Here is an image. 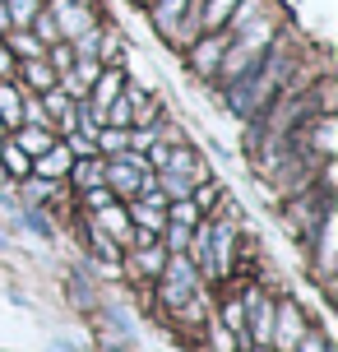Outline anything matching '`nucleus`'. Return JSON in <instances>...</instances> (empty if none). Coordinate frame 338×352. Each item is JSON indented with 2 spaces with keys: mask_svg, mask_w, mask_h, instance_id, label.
<instances>
[{
  "mask_svg": "<svg viewBox=\"0 0 338 352\" xmlns=\"http://www.w3.org/2000/svg\"><path fill=\"white\" fill-rule=\"evenodd\" d=\"M162 297L172 301V306H181L185 297H195V269L181 260V255L172 260V269H167V287H162Z\"/></svg>",
  "mask_w": 338,
  "mask_h": 352,
  "instance_id": "f257e3e1",
  "label": "nucleus"
},
{
  "mask_svg": "<svg viewBox=\"0 0 338 352\" xmlns=\"http://www.w3.org/2000/svg\"><path fill=\"white\" fill-rule=\"evenodd\" d=\"M250 334L260 338V343H269V334H273V311L260 297H250Z\"/></svg>",
  "mask_w": 338,
  "mask_h": 352,
  "instance_id": "f03ea898",
  "label": "nucleus"
},
{
  "mask_svg": "<svg viewBox=\"0 0 338 352\" xmlns=\"http://www.w3.org/2000/svg\"><path fill=\"white\" fill-rule=\"evenodd\" d=\"M56 19H60L65 33H84V28H89V14H84L74 0H56Z\"/></svg>",
  "mask_w": 338,
  "mask_h": 352,
  "instance_id": "7ed1b4c3",
  "label": "nucleus"
},
{
  "mask_svg": "<svg viewBox=\"0 0 338 352\" xmlns=\"http://www.w3.org/2000/svg\"><path fill=\"white\" fill-rule=\"evenodd\" d=\"M135 223L139 228H153V232L162 228V195H148L144 204H135Z\"/></svg>",
  "mask_w": 338,
  "mask_h": 352,
  "instance_id": "20e7f679",
  "label": "nucleus"
},
{
  "mask_svg": "<svg viewBox=\"0 0 338 352\" xmlns=\"http://www.w3.org/2000/svg\"><path fill=\"white\" fill-rule=\"evenodd\" d=\"M162 172H177V176H199V158H195V153H185V148H177V153H167Z\"/></svg>",
  "mask_w": 338,
  "mask_h": 352,
  "instance_id": "39448f33",
  "label": "nucleus"
},
{
  "mask_svg": "<svg viewBox=\"0 0 338 352\" xmlns=\"http://www.w3.org/2000/svg\"><path fill=\"white\" fill-rule=\"evenodd\" d=\"M65 172H70V148H52L37 162V176H65Z\"/></svg>",
  "mask_w": 338,
  "mask_h": 352,
  "instance_id": "423d86ee",
  "label": "nucleus"
},
{
  "mask_svg": "<svg viewBox=\"0 0 338 352\" xmlns=\"http://www.w3.org/2000/svg\"><path fill=\"white\" fill-rule=\"evenodd\" d=\"M19 148L23 153H47L52 148V135L47 130H19Z\"/></svg>",
  "mask_w": 338,
  "mask_h": 352,
  "instance_id": "0eeeda50",
  "label": "nucleus"
},
{
  "mask_svg": "<svg viewBox=\"0 0 338 352\" xmlns=\"http://www.w3.org/2000/svg\"><path fill=\"white\" fill-rule=\"evenodd\" d=\"M218 52H223V37H209V42H204V47L195 52V65H199V70H214Z\"/></svg>",
  "mask_w": 338,
  "mask_h": 352,
  "instance_id": "6e6552de",
  "label": "nucleus"
},
{
  "mask_svg": "<svg viewBox=\"0 0 338 352\" xmlns=\"http://www.w3.org/2000/svg\"><path fill=\"white\" fill-rule=\"evenodd\" d=\"M116 93H121V74H102V79H98V107L116 102Z\"/></svg>",
  "mask_w": 338,
  "mask_h": 352,
  "instance_id": "1a4fd4ad",
  "label": "nucleus"
},
{
  "mask_svg": "<svg viewBox=\"0 0 338 352\" xmlns=\"http://www.w3.org/2000/svg\"><path fill=\"white\" fill-rule=\"evenodd\" d=\"M0 116H5V121H19V93H14V84H0Z\"/></svg>",
  "mask_w": 338,
  "mask_h": 352,
  "instance_id": "9d476101",
  "label": "nucleus"
},
{
  "mask_svg": "<svg viewBox=\"0 0 338 352\" xmlns=\"http://www.w3.org/2000/svg\"><path fill=\"white\" fill-rule=\"evenodd\" d=\"M23 74H28V84H33V88H52V70H47L42 60H28Z\"/></svg>",
  "mask_w": 338,
  "mask_h": 352,
  "instance_id": "9b49d317",
  "label": "nucleus"
},
{
  "mask_svg": "<svg viewBox=\"0 0 338 352\" xmlns=\"http://www.w3.org/2000/svg\"><path fill=\"white\" fill-rule=\"evenodd\" d=\"M98 218H102V228H107V232H116V241L125 236V218L111 209V204H107V209H98Z\"/></svg>",
  "mask_w": 338,
  "mask_h": 352,
  "instance_id": "f8f14e48",
  "label": "nucleus"
},
{
  "mask_svg": "<svg viewBox=\"0 0 338 352\" xmlns=\"http://www.w3.org/2000/svg\"><path fill=\"white\" fill-rule=\"evenodd\" d=\"M177 14H181V0H162V5H158V23L167 28V33L177 28Z\"/></svg>",
  "mask_w": 338,
  "mask_h": 352,
  "instance_id": "ddd939ff",
  "label": "nucleus"
},
{
  "mask_svg": "<svg viewBox=\"0 0 338 352\" xmlns=\"http://www.w3.org/2000/svg\"><path fill=\"white\" fill-rule=\"evenodd\" d=\"M283 348H297V311L283 306Z\"/></svg>",
  "mask_w": 338,
  "mask_h": 352,
  "instance_id": "4468645a",
  "label": "nucleus"
},
{
  "mask_svg": "<svg viewBox=\"0 0 338 352\" xmlns=\"http://www.w3.org/2000/svg\"><path fill=\"white\" fill-rule=\"evenodd\" d=\"M214 250H218V269H227V255H232V228H218Z\"/></svg>",
  "mask_w": 338,
  "mask_h": 352,
  "instance_id": "2eb2a0df",
  "label": "nucleus"
},
{
  "mask_svg": "<svg viewBox=\"0 0 338 352\" xmlns=\"http://www.w3.org/2000/svg\"><path fill=\"white\" fill-rule=\"evenodd\" d=\"M162 186H167V190L177 195V199H190V181H185V176H177V172H167V176H162Z\"/></svg>",
  "mask_w": 338,
  "mask_h": 352,
  "instance_id": "dca6fc26",
  "label": "nucleus"
},
{
  "mask_svg": "<svg viewBox=\"0 0 338 352\" xmlns=\"http://www.w3.org/2000/svg\"><path fill=\"white\" fill-rule=\"evenodd\" d=\"M5 10H10V19H19V23H23V19H33V14H37V0H10Z\"/></svg>",
  "mask_w": 338,
  "mask_h": 352,
  "instance_id": "f3484780",
  "label": "nucleus"
},
{
  "mask_svg": "<svg viewBox=\"0 0 338 352\" xmlns=\"http://www.w3.org/2000/svg\"><path fill=\"white\" fill-rule=\"evenodd\" d=\"M227 10H232V0H209V10H204V23H209V28H218Z\"/></svg>",
  "mask_w": 338,
  "mask_h": 352,
  "instance_id": "a211bd4d",
  "label": "nucleus"
},
{
  "mask_svg": "<svg viewBox=\"0 0 338 352\" xmlns=\"http://www.w3.org/2000/svg\"><path fill=\"white\" fill-rule=\"evenodd\" d=\"M195 218H199V204H177L172 209V223H181V228H190Z\"/></svg>",
  "mask_w": 338,
  "mask_h": 352,
  "instance_id": "6ab92c4d",
  "label": "nucleus"
},
{
  "mask_svg": "<svg viewBox=\"0 0 338 352\" xmlns=\"http://www.w3.org/2000/svg\"><path fill=\"white\" fill-rule=\"evenodd\" d=\"M5 162H10V172H14V176L28 172V158H23V148H5Z\"/></svg>",
  "mask_w": 338,
  "mask_h": 352,
  "instance_id": "aec40b11",
  "label": "nucleus"
},
{
  "mask_svg": "<svg viewBox=\"0 0 338 352\" xmlns=\"http://www.w3.org/2000/svg\"><path fill=\"white\" fill-rule=\"evenodd\" d=\"M37 37H47V42H56V37H60V28L52 23V14H37Z\"/></svg>",
  "mask_w": 338,
  "mask_h": 352,
  "instance_id": "412c9836",
  "label": "nucleus"
},
{
  "mask_svg": "<svg viewBox=\"0 0 338 352\" xmlns=\"http://www.w3.org/2000/svg\"><path fill=\"white\" fill-rule=\"evenodd\" d=\"M14 52H23V60H33L42 47H37V37H14Z\"/></svg>",
  "mask_w": 338,
  "mask_h": 352,
  "instance_id": "4be33fe9",
  "label": "nucleus"
},
{
  "mask_svg": "<svg viewBox=\"0 0 338 352\" xmlns=\"http://www.w3.org/2000/svg\"><path fill=\"white\" fill-rule=\"evenodd\" d=\"M79 181H84V186H98V181H102V172H98V162H84V167H79Z\"/></svg>",
  "mask_w": 338,
  "mask_h": 352,
  "instance_id": "5701e85b",
  "label": "nucleus"
},
{
  "mask_svg": "<svg viewBox=\"0 0 338 352\" xmlns=\"http://www.w3.org/2000/svg\"><path fill=\"white\" fill-rule=\"evenodd\" d=\"M185 241H190V232L181 228V223H177L172 232H167V246H172V250H185Z\"/></svg>",
  "mask_w": 338,
  "mask_h": 352,
  "instance_id": "b1692460",
  "label": "nucleus"
},
{
  "mask_svg": "<svg viewBox=\"0 0 338 352\" xmlns=\"http://www.w3.org/2000/svg\"><path fill=\"white\" fill-rule=\"evenodd\" d=\"M102 144H107V148H116V153H121V148H125V130H116V125H111L107 135H102Z\"/></svg>",
  "mask_w": 338,
  "mask_h": 352,
  "instance_id": "393cba45",
  "label": "nucleus"
},
{
  "mask_svg": "<svg viewBox=\"0 0 338 352\" xmlns=\"http://www.w3.org/2000/svg\"><path fill=\"white\" fill-rule=\"evenodd\" d=\"M14 70V52H10V47H0V74H10Z\"/></svg>",
  "mask_w": 338,
  "mask_h": 352,
  "instance_id": "a878e982",
  "label": "nucleus"
},
{
  "mask_svg": "<svg viewBox=\"0 0 338 352\" xmlns=\"http://www.w3.org/2000/svg\"><path fill=\"white\" fill-rule=\"evenodd\" d=\"M52 60H56V70H70V52H65V47H56Z\"/></svg>",
  "mask_w": 338,
  "mask_h": 352,
  "instance_id": "bb28decb",
  "label": "nucleus"
},
{
  "mask_svg": "<svg viewBox=\"0 0 338 352\" xmlns=\"http://www.w3.org/2000/svg\"><path fill=\"white\" fill-rule=\"evenodd\" d=\"M139 264H144V269H158V264H162V255H158V250H144V255H139Z\"/></svg>",
  "mask_w": 338,
  "mask_h": 352,
  "instance_id": "cd10ccee",
  "label": "nucleus"
},
{
  "mask_svg": "<svg viewBox=\"0 0 338 352\" xmlns=\"http://www.w3.org/2000/svg\"><path fill=\"white\" fill-rule=\"evenodd\" d=\"M89 204H93V209H107L111 199H107V190H93V195H89Z\"/></svg>",
  "mask_w": 338,
  "mask_h": 352,
  "instance_id": "c85d7f7f",
  "label": "nucleus"
},
{
  "mask_svg": "<svg viewBox=\"0 0 338 352\" xmlns=\"http://www.w3.org/2000/svg\"><path fill=\"white\" fill-rule=\"evenodd\" d=\"M0 135H5V125H0Z\"/></svg>",
  "mask_w": 338,
  "mask_h": 352,
  "instance_id": "c756f323",
  "label": "nucleus"
}]
</instances>
